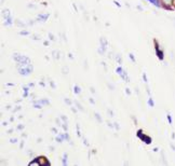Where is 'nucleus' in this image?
Segmentation results:
<instances>
[{
	"mask_svg": "<svg viewBox=\"0 0 175 166\" xmlns=\"http://www.w3.org/2000/svg\"><path fill=\"white\" fill-rule=\"evenodd\" d=\"M95 116H96V119L99 120V122H102V119H101V116H99V113H95Z\"/></svg>",
	"mask_w": 175,
	"mask_h": 166,
	"instance_id": "f257e3e1",
	"label": "nucleus"
},
{
	"mask_svg": "<svg viewBox=\"0 0 175 166\" xmlns=\"http://www.w3.org/2000/svg\"><path fill=\"white\" fill-rule=\"evenodd\" d=\"M53 55L55 58H59V52H53Z\"/></svg>",
	"mask_w": 175,
	"mask_h": 166,
	"instance_id": "f03ea898",
	"label": "nucleus"
},
{
	"mask_svg": "<svg viewBox=\"0 0 175 166\" xmlns=\"http://www.w3.org/2000/svg\"><path fill=\"white\" fill-rule=\"evenodd\" d=\"M76 105H77V107H78V108H79L80 110H83V108H82V106H81V105H80L79 103H76Z\"/></svg>",
	"mask_w": 175,
	"mask_h": 166,
	"instance_id": "7ed1b4c3",
	"label": "nucleus"
},
{
	"mask_svg": "<svg viewBox=\"0 0 175 166\" xmlns=\"http://www.w3.org/2000/svg\"><path fill=\"white\" fill-rule=\"evenodd\" d=\"M163 1H164L165 4H171V0H163Z\"/></svg>",
	"mask_w": 175,
	"mask_h": 166,
	"instance_id": "20e7f679",
	"label": "nucleus"
},
{
	"mask_svg": "<svg viewBox=\"0 0 175 166\" xmlns=\"http://www.w3.org/2000/svg\"><path fill=\"white\" fill-rule=\"evenodd\" d=\"M63 72L67 73V72H68V69H67V68H63Z\"/></svg>",
	"mask_w": 175,
	"mask_h": 166,
	"instance_id": "39448f33",
	"label": "nucleus"
},
{
	"mask_svg": "<svg viewBox=\"0 0 175 166\" xmlns=\"http://www.w3.org/2000/svg\"><path fill=\"white\" fill-rule=\"evenodd\" d=\"M75 89H76V93H79V92H80V89H79V87H75Z\"/></svg>",
	"mask_w": 175,
	"mask_h": 166,
	"instance_id": "423d86ee",
	"label": "nucleus"
}]
</instances>
